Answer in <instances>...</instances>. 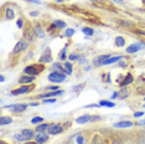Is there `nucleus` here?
Returning a JSON list of instances; mask_svg holds the SVG:
<instances>
[{
	"mask_svg": "<svg viewBox=\"0 0 145 144\" xmlns=\"http://www.w3.org/2000/svg\"><path fill=\"white\" fill-rule=\"evenodd\" d=\"M68 144H87V138L82 133H77L70 138Z\"/></svg>",
	"mask_w": 145,
	"mask_h": 144,
	"instance_id": "f257e3e1",
	"label": "nucleus"
},
{
	"mask_svg": "<svg viewBox=\"0 0 145 144\" xmlns=\"http://www.w3.org/2000/svg\"><path fill=\"white\" fill-rule=\"evenodd\" d=\"M42 70H44V67H42V66L39 67L37 65H31V66L25 67L24 72L26 75H29V76H36V75H39Z\"/></svg>",
	"mask_w": 145,
	"mask_h": 144,
	"instance_id": "f03ea898",
	"label": "nucleus"
},
{
	"mask_svg": "<svg viewBox=\"0 0 145 144\" xmlns=\"http://www.w3.org/2000/svg\"><path fill=\"white\" fill-rule=\"evenodd\" d=\"M32 137H34V132H32V130L24 129V130H21L19 134H16L15 138L18 140H29V139H31Z\"/></svg>",
	"mask_w": 145,
	"mask_h": 144,
	"instance_id": "7ed1b4c3",
	"label": "nucleus"
},
{
	"mask_svg": "<svg viewBox=\"0 0 145 144\" xmlns=\"http://www.w3.org/2000/svg\"><path fill=\"white\" fill-rule=\"evenodd\" d=\"M66 80V76L63 73H60V72H52V73L48 75V81L51 82H63Z\"/></svg>",
	"mask_w": 145,
	"mask_h": 144,
	"instance_id": "20e7f679",
	"label": "nucleus"
},
{
	"mask_svg": "<svg viewBox=\"0 0 145 144\" xmlns=\"http://www.w3.org/2000/svg\"><path fill=\"white\" fill-rule=\"evenodd\" d=\"M27 46H29V42L27 41H25V40H20L16 44V46L14 47V50H12V52L14 54H18V52H20V51H22V50H26L27 48Z\"/></svg>",
	"mask_w": 145,
	"mask_h": 144,
	"instance_id": "39448f33",
	"label": "nucleus"
},
{
	"mask_svg": "<svg viewBox=\"0 0 145 144\" xmlns=\"http://www.w3.org/2000/svg\"><path fill=\"white\" fill-rule=\"evenodd\" d=\"M144 47H145V45L139 44V42H135V44L130 45V46L127 48V52L128 54H134V52H138L140 48H144Z\"/></svg>",
	"mask_w": 145,
	"mask_h": 144,
	"instance_id": "423d86ee",
	"label": "nucleus"
},
{
	"mask_svg": "<svg viewBox=\"0 0 145 144\" xmlns=\"http://www.w3.org/2000/svg\"><path fill=\"white\" fill-rule=\"evenodd\" d=\"M32 90V87L30 86H22L20 88H18V90H14L11 92L12 96H18V94H24V93H29L30 91Z\"/></svg>",
	"mask_w": 145,
	"mask_h": 144,
	"instance_id": "0eeeda50",
	"label": "nucleus"
},
{
	"mask_svg": "<svg viewBox=\"0 0 145 144\" xmlns=\"http://www.w3.org/2000/svg\"><path fill=\"white\" fill-rule=\"evenodd\" d=\"M108 58H110L109 55H102V56L97 57V58H95V60L93 61V62H94V66H103V65L105 63V61H107Z\"/></svg>",
	"mask_w": 145,
	"mask_h": 144,
	"instance_id": "6e6552de",
	"label": "nucleus"
},
{
	"mask_svg": "<svg viewBox=\"0 0 145 144\" xmlns=\"http://www.w3.org/2000/svg\"><path fill=\"white\" fill-rule=\"evenodd\" d=\"M48 134H58L62 132V126L60 124H55V126H50V128L47 129Z\"/></svg>",
	"mask_w": 145,
	"mask_h": 144,
	"instance_id": "1a4fd4ad",
	"label": "nucleus"
},
{
	"mask_svg": "<svg viewBox=\"0 0 145 144\" xmlns=\"http://www.w3.org/2000/svg\"><path fill=\"white\" fill-rule=\"evenodd\" d=\"M39 62H41V63H46V62H52V57H51V55H50V48H48V50H46V54L44 55V56L40 57Z\"/></svg>",
	"mask_w": 145,
	"mask_h": 144,
	"instance_id": "9d476101",
	"label": "nucleus"
},
{
	"mask_svg": "<svg viewBox=\"0 0 145 144\" xmlns=\"http://www.w3.org/2000/svg\"><path fill=\"white\" fill-rule=\"evenodd\" d=\"M76 122H77L78 124H84V123H87V122H92V117L88 116V114H84V116L78 117V118L76 119Z\"/></svg>",
	"mask_w": 145,
	"mask_h": 144,
	"instance_id": "9b49d317",
	"label": "nucleus"
},
{
	"mask_svg": "<svg viewBox=\"0 0 145 144\" xmlns=\"http://www.w3.org/2000/svg\"><path fill=\"white\" fill-rule=\"evenodd\" d=\"M131 126H133V123L130 120H121V122H118L114 124V127H117V128H128V127H131Z\"/></svg>",
	"mask_w": 145,
	"mask_h": 144,
	"instance_id": "f8f14e48",
	"label": "nucleus"
},
{
	"mask_svg": "<svg viewBox=\"0 0 145 144\" xmlns=\"http://www.w3.org/2000/svg\"><path fill=\"white\" fill-rule=\"evenodd\" d=\"M47 139H48L47 133H37V135H36V142L37 143H45Z\"/></svg>",
	"mask_w": 145,
	"mask_h": 144,
	"instance_id": "ddd939ff",
	"label": "nucleus"
},
{
	"mask_svg": "<svg viewBox=\"0 0 145 144\" xmlns=\"http://www.w3.org/2000/svg\"><path fill=\"white\" fill-rule=\"evenodd\" d=\"M34 80H35V77L34 76H22L20 77V80H19V82L20 83H30V82H34Z\"/></svg>",
	"mask_w": 145,
	"mask_h": 144,
	"instance_id": "4468645a",
	"label": "nucleus"
},
{
	"mask_svg": "<svg viewBox=\"0 0 145 144\" xmlns=\"http://www.w3.org/2000/svg\"><path fill=\"white\" fill-rule=\"evenodd\" d=\"M26 108H27V106H26V104H14L12 109H14L15 113H20V112H24Z\"/></svg>",
	"mask_w": 145,
	"mask_h": 144,
	"instance_id": "2eb2a0df",
	"label": "nucleus"
},
{
	"mask_svg": "<svg viewBox=\"0 0 145 144\" xmlns=\"http://www.w3.org/2000/svg\"><path fill=\"white\" fill-rule=\"evenodd\" d=\"M133 80H134V78H133V76H131V75L130 73H128L127 75V76H125V78H124V80L123 81H121V82H120V84H121V86H127V84H129V83H131V82H133Z\"/></svg>",
	"mask_w": 145,
	"mask_h": 144,
	"instance_id": "dca6fc26",
	"label": "nucleus"
},
{
	"mask_svg": "<svg viewBox=\"0 0 145 144\" xmlns=\"http://www.w3.org/2000/svg\"><path fill=\"white\" fill-rule=\"evenodd\" d=\"M50 128V126L48 124H40V126H37V128H36V132L37 133H46V130Z\"/></svg>",
	"mask_w": 145,
	"mask_h": 144,
	"instance_id": "f3484780",
	"label": "nucleus"
},
{
	"mask_svg": "<svg viewBox=\"0 0 145 144\" xmlns=\"http://www.w3.org/2000/svg\"><path fill=\"white\" fill-rule=\"evenodd\" d=\"M129 96V90L128 88H121V90L118 92V97L119 98H125Z\"/></svg>",
	"mask_w": 145,
	"mask_h": 144,
	"instance_id": "a211bd4d",
	"label": "nucleus"
},
{
	"mask_svg": "<svg viewBox=\"0 0 145 144\" xmlns=\"http://www.w3.org/2000/svg\"><path fill=\"white\" fill-rule=\"evenodd\" d=\"M121 58H123V56H114V57H110V58H108V60L105 61V63H104V65L114 63V62H118L119 60H121Z\"/></svg>",
	"mask_w": 145,
	"mask_h": 144,
	"instance_id": "6ab92c4d",
	"label": "nucleus"
},
{
	"mask_svg": "<svg viewBox=\"0 0 145 144\" xmlns=\"http://www.w3.org/2000/svg\"><path fill=\"white\" fill-rule=\"evenodd\" d=\"M124 44H125L124 37H121V36H117V37H115V45H117V46L121 47V46H124Z\"/></svg>",
	"mask_w": 145,
	"mask_h": 144,
	"instance_id": "aec40b11",
	"label": "nucleus"
},
{
	"mask_svg": "<svg viewBox=\"0 0 145 144\" xmlns=\"http://www.w3.org/2000/svg\"><path fill=\"white\" fill-rule=\"evenodd\" d=\"M52 26L56 27V29H62V27H65V26H66V24L62 20H56L54 24H52Z\"/></svg>",
	"mask_w": 145,
	"mask_h": 144,
	"instance_id": "412c9836",
	"label": "nucleus"
},
{
	"mask_svg": "<svg viewBox=\"0 0 145 144\" xmlns=\"http://www.w3.org/2000/svg\"><path fill=\"white\" fill-rule=\"evenodd\" d=\"M12 122V119L10 117H1L0 118V123H1V126H4V124H10Z\"/></svg>",
	"mask_w": 145,
	"mask_h": 144,
	"instance_id": "4be33fe9",
	"label": "nucleus"
},
{
	"mask_svg": "<svg viewBox=\"0 0 145 144\" xmlns=\"http://www.w3.org/2000/svg\"><path fill=\"white\" fill-rule=\"evenodd\" d=\"M99 104L101 106H103V107H114V103L109 102V101H101Z\"/></svg>",
	"mask_w": 145,
	"mask_h": 144,
	"instance_id": "5701e85b",
	"label": "nucleus"
},
{
	"mask_svg": "<svg viewBox=\"0 0 145 144\" xmlns=\"http://www.w3.org/2000/svg\"><path fill=\"white\" fill-rule=\"evenodd\" d=\"M84 32V35H88V36H92L93 35V29H91V27H83V30H82Z\"/></svg>",
	"mask_w": 145,
	"mask_h": 144,
	"instance_id": "b1692460",
	"label": "nucleus"
},
{
	"mask_svg": "<svg viewBox=\"0 0 145 144\" xmlns=\"http://www.w3.org/2000/svg\"><path fill=\"white\" fill-rule=\"evenodd\" d=\"M41 122H44V118H42V117H34V118L31 119L32 124H37V123H41Z\"/></svg>",
	"mask_w": 145,
	"mask_h": 144,
	"instance_id": "393cba45",
	"label": "nucleus"
},
{
	"mask_svg": "<svg viewBox=\"0 0 145 144\" xmlns=\"http://www.w3.org/2000/svg\"><path fill=\"white\" fill-rule=\"evenodd\" d=\"M65 67H66V71H67V75H71L72 73V65L70 63V62H66Z\"/></svg>",
	"mask_w": 145,
	"mask_h": 144,
	"instance_id": "a878e982",
	"label": "nucleus"
},
{
	"mask_svg": "<svg viewBox=\"0 0 145 144\" xmlns=\"http://www.w3.org/2000/svg\"><path fill=\"white\" fill-rule=\"evenodd\" d=\"M35 31H36V34L40 36V37H44V32H42L41 26H36V27H35Z\"/></svg>",
	"mask_w": 145,
	"mask_h": 144,
	"instance_id": "bb28decb",
	"label": "nucleus"
},
{
	"mask_svg": "<svg viewBox=\"0 0 145 144\" xmlns=\"http://www.w3.org/2000/svg\"><path fill=\"white\" fill-rule=\"evenodd\" d=\"M6 18L8 19H14V12H12L11 9H8V10H6Z\"/></svg>",
	"mask_w": 145,
	"mask_h": 144,
	"instance_id": "cd10ccee",
	"label": "nucleus"
},
{
	"mask_svg": "<svg viewBox=\"0 0 145 144\" xmlns=\"http://www.w3.org/2000/svg\"><path fill=\"white\" fill-rule=\"evenodd\" d=\"M73 34H74L73 29H67V30H66V36H67V37H71V36H73Z\"/></svg>",
	"mask_w": 145,
	"mask_h": 144,
	"instance_id": "c85d7f7f",
	"label": "nucleus"
},
{
	"mask_svg": "<svg viewBox=\"0 0 145 144\" xmlns=\"http://www.w3.org/2000/svg\"><path fill=\"white\" fill-rule=\"evenodd\" d=\"M42 102H44V103H55L56 99H55V98H45Z\"/></svg>",
	"mask_w": 145,
	"mask_h": 144,
	"instance_id": "c756f323",
	"label": "nucleus"
},
{
	"mask_svg": "<svg viewBox=\"0 0 145 144\" xmlns=\"http://www.w3.org/2000/svg\"><path fill=\"white\" fill-rule=\"evenodd\" d=\"M92 144H101V138L99 137H94L93 142H92Z\"/></svg>",
	"mask_w": 145,
	"mask_h": 144,
	"instance_id": "7c9ffc66",
	"label": "nucleus"
},
{
	"mask_svg": "<svg viewBox=\"0 0 145 144\" xmlns=\"http://www.w3.org/2000/svg\"><path fill=\"white\" fill-rule=\"evenodd\" d=\"M60 58H61V60H65V58H66V48H63V50H62V51H61Z\"/></svg>",
	"mask_w": 145,
	"mask_h": 144,
	"instance_id": "2f4dec72",
	"label": "nucleus"
},
{
	"mask_svg": "<svg viewBox=\"0 0 145 144\" xmlns=\"http://www.w3.org/2000/svg\"><path fill=\"white\" fill-rule=\"evenodd\" d=\"M22 22H24V21H22L21 19H20V20H18V22H16V25H18V27H19V29H21V27H22Z\"/></svg>",
	"mask_w": 145,
	"mask_h": 144,
	"instance_id": "473e14b6",
	"label": "nucleus"
},
{
	"mask_svg": "<svg viewBox=\"0 0 145 144\" xmlns=\"http://www.w3.org/2000/svg\"><path fill=\"white\" fill-rule=\"evenodd\" d=\"M143 114H144V112H137V113H134V117H137L138 118V117H141Z\"/></svg>",
	"mask_w": 145,
	"mask_h": 144,
	"instance_id": "72a5a7b5",
	"label": "nucleus"
},
{
	"mask_svg": "<svg viewBox=\"0 0 145 144\" xmlns=\"http://www.w3.org/2000/svg\"><path fill=\"white\" fill-rule=\"evenodd\" d=\"M48 90H52V91H58V87H56V86H50V87H48Z\"/></svg>",
	"mask_w": 145,
	"mask_h": 144,
	"instance_id": "f704fd0d",
	"label": "nucleus"
},
{
	"mask_svg": "<svg viewBox=\"0 0 145 144\" xmlns=\"http://www.w3.org/2000/svg\"><path fill=\"white\" fill-rule=\"evenodd\" d=\"M77 58H78L77 55H71L70 56V60H77Z\"/></svg>",
	"mask_w": 145,
	"mask_h": 144,
	"instance_id": "c9c22d12",
	"label": "nucleus"
},
{
	"mask_svg": "<svg viewBox=\"0 0 145 144\" xmlns=\"http://www.w3.org/2000/svg\"><path fill=\"white\" fill-rule=\"evenodd\" d=\"M37 15H39L37 11H32V12H31V16H37Z\"/></svg>",
	"mask_w": 145,
	"mask_h": 144,
	"instance_id": "e433bc0d",
	"label": "nucleus"
},
{
	"mask_svg": "<svg viewBox=\"0 0 145 144\" xmlns=\"http://www.w3.org/2000/svg\"><path fill=\"white\" fill-rule=\"evenodd\" d=\"M30 1H34L35 4H41V1H40V0H30Z\"/></svg>",
	"mask_w": 145,
	"mask_h": 144,
	"instance_id": "4c0bfd02",
	"label": "nucleus"
},
{
	"mask_svg": "<svg viewBox=\"0 0 145 144\" xmlns=\"http://www.w3.org/2000/svg\"><path fill=\"white\" fill-rule=\"evenodd\" d=\"M138 124H139V126H145V120H141V122L138 123Z\"/></svg>",
	"mask_w": 145,
	"mask_h": 144,
	"instance_id": "58836bf2",
	"label": "nucleus"
},
{
	"mask_svg": "<svg viewBox=\"0 0 145 144\" xmlns=\"http://www.w3.org/2000/svg\"><path fill=\"white\" fill-rule=\"evenodd\" d=\"M0 81H1V82H4V81H5V77H4V76H0Z\"/></svg>",
	"mask_w": 145,
	"mask_h": 144,
	"instance_id": "ea45409f",
	"label": "nucleus"
},
{
	"mask_svg": "<svg viewBox=\"0 0 145 144\" xmlns=\"http://www.w3.org/2000/svg\"><path fill=\"white\" fill-rule=\"evenodd\" d=\"M26 144H39V143H32V142H27Z\"/></svg>",
	"mask_w": 145,
	"mask_h": 144,
	"instance_id": "a19ab883",
	"label": "nucleus"
},
{
	"mask_svg": "<svg viewBox=\"0 0 145 144\" xmlns=\"http://www.w3.org/2000/svg\"><path fill=\"white\" fill-rule=\"evenodd\" d=\"M56 1H57V3H63L65 0H56Z\"/></svg>",
	"mask_w": 145,
	"mask_h": 144,
	"instance_id": "79ce46f5",
	"label": "nucleus"
},
{
	"mask_svg": "<svg viewBox=\"0 0 145 144\" xmlns=\"http://www.w3.org/2000/svg\"><path fill=\"white\" fill-rule=\"evenodd\" d=\"M114 1H117V3H121L123 0H114Z\"/></svg>",
	"mask_w": 145,
	"mask_h": 144,
	"instance_id": "37998d69",
	"label": "nucleus"
},
{
	"mask_svg": "<svg viewBox=\"0 0 145 144\" xmlns=\"http://www.w3.org/2000/svg\"><path fill=\"white\" fill-rule=\"evenodd\" d=\"M0 144H6L5 142H3V140H1V142H0Z\"/></svg>",
	"mask_w": 145,
	"mask_h": 144,
	"instance_id": "c03bdc74",
	"label": "nucleus"
},
{
	"mask_svg": "<svg viewBox=\"0 0 145 144\" xmlns=\"http://www.w3.org/2000/svg\"><path fill=\"white\" fill-rule=\"evenodd\" d=\"M113 144H119V143H118V142H115V143H113Z\"/></svg>",
	"mask_w": 145,
	"mask_h": 144,
	"instance_id": "a18cd8bd",
	"label": "nucleus"
},
{
	"mask_svg": "<svg viewBox=\"0 0 145 144\" xmlns=\"http://www.w3.org/2000/svg\"><path fill=\"white\" fill-rule=\"evenodd\" d=\"M143 3H144V5H145V0H143Z\"/></svg>",
	"mask_w": 145,
	"mask_h": 144,
	"instance_id": "49530a36",
	"label": "nucleus"
},
{
	"mask_svg": "<svg viewBox=\"0 0 145 144\" xmlns=\"http://www.w3.org/2000/svg\"><path fill=\"white\" fill-rule=\"evenodd\" d=\"M144 107H145V104H144Z\"/></svg>",
	"mask_w": 145,
	"mask_h": 144,
	"instance_id": "de8ad7c7",
	"label": "nucleus"
}]
</instances>
